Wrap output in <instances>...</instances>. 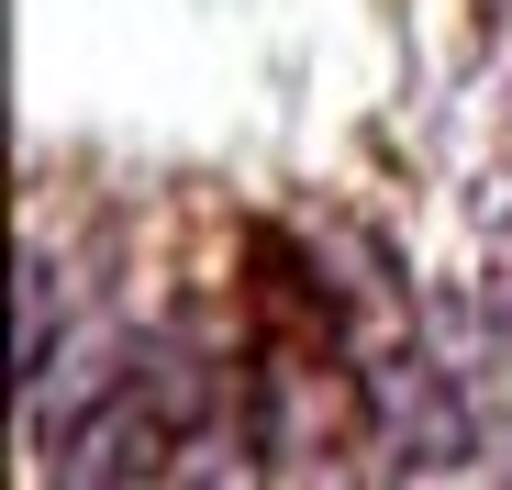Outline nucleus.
<instances>
[{"label":"nucleus","mask_w":512,"mask_h":490,"mask_svg":"<svg viewBox=\"0 0 512 490\" xmlns=\"http://www.w3.org/2000/svg\"><path fill=\"white\" fill-rule=\"evenodd\" d=\"M167 457H179V424L134 390V368H112L90 401L45 424V490H145L167 479Z\"/></svg>","instance_id":"nucleus-1"},{"label":"nucleus","mask_w":512,"mask_h":490,"mask_svg":"<svg viewBox=\"0 0 512 490\" xmlns=\"http://www.w3.org/2000/svg\"><path fill=\"white\" fill-rule=\"evenodd\" d=\"M357 413L401 468H468V446H479L468 401H457V368H435L423 346H379L357 368Z\"/></svg>","instance_id":"nucleus-2"},{"label":"nucleus","mask_w":512,"mask_h":490,"mask_svg":"<svg viewBox=\"0 0 512 490\" xmlns=\"http://www.w3.org/2000/svg\"><path fill=\"white\" fill-rule=\"evenodd\" d=\"M245 424H256V446H268V457L312 468V457H334V424H346V401L323 390V357L268 346V357H256V379H245Z\"/></svg>","instance_id":"nucleus-3"},{"label":"nucleus","mask_w":512,"mask_h":490,"mask_svg":"<svg viewBox=\"0 0 512 490\" xmlns=\"http://www.w3.org/2000/svg\"><path fill=\"white\" fill-rule=\"evenodd\" d=\"M167 490H268V446H256V424H201L179 435V457H167Z\"/></svg>","instance_id":"nucleus-4"},{"label":"nucleus","mask_w":512,"mask_h":490,"mask_svg":"<svg viewBox=\"0 0 512 490\" xmlns=\"http://www.w3.org/2000/svg\"><path fill=\"white\" fill-rule=\"evenodd\" d=\"M56 335H67V279H56V257H45V245H23V335H12V357H23V390H45V368H56Z\"/></svg>","instance_id":"nucleus-5"},{"label":"nucleus","mask_w":512,"mask_h":490,"mask_svg":"<svg viewBox=\"0 0 512 490\" xmlns=\"http://www.w3.org/2000/svg\"><path fill=\"white\" fill-rule=\"evenodd\" d=\"M301 490H357V479H346V457H312V468H301Z\"/></svg>","instance_id":"nucleus-6"}]
</instances>
